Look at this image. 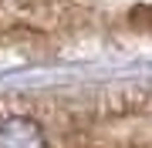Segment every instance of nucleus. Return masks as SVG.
<instances>
[{"label":"nucleus","instance_id":"1","mask_svg":"<svg viewBox=\"0 0 152 148\" xmlns=\"http://www.w3.org/2000/svg\"><path fill=\"white\" fill-rule=\"evenodd\" d=\"M0 148H48V138L34 118H4L0 121Z\"/></svg>","mask_w":152,"mask_h":148}]
</instances>
